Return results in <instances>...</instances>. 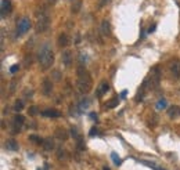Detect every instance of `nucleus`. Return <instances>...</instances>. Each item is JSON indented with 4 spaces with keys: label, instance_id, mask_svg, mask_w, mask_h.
I'll return each mask as SVG.
<instances>
[{
    "label": "nucleus",
    "instance_id": "1",
    "mask_svg": "<svg viewBox=\"0 0 180 170\" xmlns=\"http://www.w3.org/2000/svg\"><path fill=\"white\" fill-rule=\"evenodd\" d=\"M76 86H78L79 91L83 93V94H86V93H89L92 90V86H93L92 76L89 75V72L83 66L78 68V83H76Z\"/></svg>",
    "mask_w": 180,
    "mask_h": 170
},
{
    "label": "nucleus",
    "instance_id": "2",
    "mask_svg": "<svg viewBox=\"0 0 180 170\" xmlns=\"http://www.w3.org/2000/svg\"><path fill=\"white\" fill-rule=\"evenodd\" d=\"M38 58H39L40 66H42L44 71L49 69L50 66L53 65V62H54V56H53V51H51V49H50L49 44L42 46V49L39 50V56H38Z\"/></svg>",
    "mask_w": 180,
    "mask_h": 170
},
{
    "label": "nucleus",
    "instance_id": "3",
    "mask_svg": "<svg viewBox=\"0 0 180 170\" xmlns=\"http://www.w3.org/2000/svg\"><path fill=\"white\" fill-rule=\"evenodd\" d=\"M50 26V18L49 15L46 14H40V15H38V22H36V30L39 33L42 32H46L47 29H49Z\"/></svg>",
    "mask_w": 180,
    "mask_h": 170
},
{
    "label": "nucleus",
    "instance_id": "4",
    "mask_svg": "<svg viewBox=\"0 0 180 170\" xmlns=\"http://www.w3.org/2000/svg\"><path fill=\"white\" fill-rule=\"evenodd\" d=\"M31 26H32V24H31L29 18H26V17L21 18V20L18 21V24H17V36L25 35V33L31 29Z\"/></svg>",
    "mask_w": 180,
    "mask_h": 170
},
{
    "label": "nucleus",
    "instance_id": "5",
    "mask_svg": "<svg viewBox=\"0 0 180 170\" xmlns=\"http://www.w3.org/2000/svg\"><path fill=\"white\" fill-rule=\"evenodd\" d=\"M159 80H161L159 71H158V68L155 66V68L151 71V73H150V82H147V80H146V82L150 83L151 87H158V85H159Z\"/></svg>",
    "mask_w": 180,
    "mask_h": 170
},
{
    "label": "nucleus",
    "instance_id": "6",
    "mask_svg": "<svg viewBox=\"0 0 180 170\" xmlns=\"http://www.w3.org/2000/svg\"><path fill=\"white\" fill-rule=\"evenodd\" d=\"M169 69H170V73L173 75V78H176V79L180 78V61L173 59L169 64Z\"/></svg>",
    "mask_w": 180,
    "mask_h": 170
},
{
    "label": "nucleus",
    "instance_id": "7",
    "mask_svg": "<svg viewBox=\"0 0 180 170\" xmlns=\"http://www.w3.org/2000/svg\"><path fill=\"white\" fill-rule=\"evenodd\" d=\"M40 115L44 116V118H60L61 112L57 111V109H44V111L40 112Z\"/></svg>",
    "mask_w": 180,
    "mask_h": 170
},
{
    "label": "nucleus",
    "instance_id": "8",
    "mask_svg": "<svg viewBox=\"0 0 180 170\" xmlns=\"http://www.w3.org/2000/svg\"><path fill=\"white\" fill-rule=\"evenodd\" d=\"M0 8H2V17H6L11 11V8H13L11 7V0H2Z\"/></svg>",
    "mask_w": 180,
    "mask_h": 170
},
{
    "label": "nucleus",
    "instance_id": "9",
    "mask_svg": "<svg viewBox=\"0 0 180 170\" xmlns=\"http://www.w3.org/2000/svg\"><path fill=\"white\" fill-rule=\"evenodd\" d=\"M53 90V83L50 79H44L42 83V91L44 95H50V93H51Z\"/></svg>",
    "mask_w": 180,
    "mask_h": 170
},
{
    "label": "nucleus",
    "instance_id": "10",
    "mask_svg": "<svg viewBox=\"0 0 180 170\" xmlns=\"http://www.w3.org/2000/svg\"><path fill=\"white\" fill-rule=\"evenodd\" d=\"M100 30H101L103 36H110V35H111V26H110V22H108L107 20H104V21L101 22Z\"/></svg>",
    "mask_w": 180,
    "mask_h": 170
},
{
    "label": "nucleus",
    "instance_id": "11",
    "mask_svg": "<svg viewBox=\"0 0 180 170\" xmlns=\"http://www.w3.org/2000/svg\"><path fill=\"white\" fill-rule=\"evenodd\" d=\"M108 90H110V85H108V82H103L101 85L98 86V88H97V97L101 98L103 95L108 91Z\"/></svg>",
    "mask_w": 180,
    "mask_h": 170
},
{
    "label": "nucleus",
    "instance_id": "12",
    "mask_svg": "<svg viewBox=\"0 0 180 170\" xmlns=\"http://www.w3.org/2000/svg\"><path fill=\"white\" fill-rule=\"evenodd\" d=\"M168 115H169L170 119L179 118V116H180V107H177V105H173V107H170V108L168 109Z\"/></svg>",
    "mask_w": 180,
    "mask_h": 170
},
{
    "label": "nucleus",
    "instance_id": "13",
    "mask_svg": "<svg viewBox=\"0 0 180 170\" xmlns=\"http://www.w3.org/2000/svg\"><path fill=\"white\" fill-rule=\"evenodd\" d=\"M62 62H64V65L69 66L72 64V54L69 50H65V51H62Z\"/></svg>",
    "mask_w": 180,
    "mask_h": 170
},
{
    "label": "nucleus",
    "instance_id": "14",
    "mask_svg": "<svg viewBox=\"0 0 180 170\" xmlns=\"http://www.w3.org/2000/svg\"><path fill=\"white\" fill-rule=\"evenodd\" d=\"M24 122H25V118H24L22 115H15L14 116V126H15V129H17V131H20V129H21V126L24 124Z\"/></svg>",
    "mask_w": 180,
    "mask_h": 170
},
{
    "label": "nucleus",
    "instance_id": "15",
    "mask_svg": "<svg viewBox=\"0 0 180 170\" xmlns=\"http://www.w3.org/2000/svg\"><path fill=\"white\" fill-rule=\"evenodd\" d=\"M58 44L61 47H67L69 44V37L67 36L65 33H61L60 35V37H58Z\"/></svg>",
    "mask_w": 180,
    "mask_h": 170
},
{
    "label": "nucleus",
    "instance_id": "16",
    "mask_svg": "<svg viewBox=\"0 0 180 170\" xmlns=\"http://www.w3.org/2000/svg\"><path fill=\"white\" fill-rule=\"evenodd\" d=\"M6 148L7 149H10V151H17L18 149V143H17L15 140H7L6 141Z\"/></svg>",
    "mask_w": 180,
    "mask_h": 170
},
{
    "label": "nucleus",
    "instance_id": "17",
    "mask_svg": "<svg viewBox=\"0 0 180 170\" xmlns=\"http://www.w3.org/2000/svg\"><path fill=\"white\" fill-rule=\"evenodd\" d=\"M57 138H60V140H67L68 138V133H67V130H64V129H57L56 130V134H54Z\"/></svg>",
    "mask_w": 180,
    "mask_h": 170
},
{
    "label": "nucleus",
    "instance_id": "18",
    "mask_svg": "<svg viewBox=\"0 0 180 170\" xmlns=\"http://www.w3.org/2000/svg\"><path fill=\"white\" fill-rule=\"evenodd\" d=\"M42 145H43V148H44L46 151H50V149H53V148H54V143H53V140L50 137L44 138Z\"/></svg>",
    "mask_w": 180,
    "mask_h": 170
},
{
    "label": "nucleus",
    "instance_id": "19",
    "mask_svg": "<svg viewBox=\"0 0 180 170\" xmlns=\"http://www.w3.org/2000/svg\"><path fill=\"white\" fill-rule=\"evenodd\" d=\"M118 102H119V98H118V97L111 98V100L107 102V108H110V109H111V108H115V107L118 105Z\"/></svg>",
    "mask_w": 180,
    "mask_h": 170
},
{
    "label": "nucleus",
    "instance_id": "20",
    "mask_svg": "<svg viewBox=\"0 0 180 170\" xmlns=\"http://www.w3.org/2000/svg\"><path fill=\"white\" fill-rule=\"evenodd\" d=\"M166 100H164V98H162V100H158V102H157V109H165L166 108Z\"/></svg>",
    "mask_w": 180,
    "mask_h": 170
},
{
    "label": "nucleus",
    "instance_id": "21",
    "mask_svg": "<svg viewBox=\"0 0 180 170\" xmlns=\"http://www.w3.org/2000/svg\"><path fill=\"white\" fill-rule=\"evenodd\" d=\"M29 140L31 141H33V143H36V144H43V138H40L39 136H35V134H33V136H29Z\"/></svg>",
    "mask_w": 180,
    "mask_h": 170
},
{
    "label": "nucleus",
    "instance_id": "22",
    "mask_svg": "<svg viewBox=\"0 0 180 170\" xmlns=\"http://www.w3.org/2000/svg\"><path fill=\"white\" fill-rule=\"evenodd\" d=\"M24 108V104L21 101H15V105H14V111L15 112H20L21 109Z\"/></svg>",
    "mask_w": 180,
    "mask_h": 170
},
{
    "label": "nucleus",
    "instance_id": "23",
    "mask_svg": "<svg viewBox=\"0 0 180 170\" xmlns=\"http://www.w3.org/2000/svg\"><path fill=\"white\" fill-rule=\"evenodd\" d=\"M111 156H112V160H114V163L116 165V166H118V165H121V159H119V156L115 154V152H112Z\"/></svg>",
    "mask_w": 180,
    "mask_h": 170
},
{
    "label": "nucleus",
    "instance_id": "24",
    "mask_svg": "<svg viewBox=\"0 0 180 170\" xmlns=\"http://www.w3.org/2000/svg\"><path fill=\"white\" fill-rule=\"evenodd\" d=\"M80 6H82V2H78V3H75V6H72V11H74V13H78L79 8H80Z\"/></svg>",
    "mask_w": 180,
    "mask_h": 170
},
{
    "label": "nucleus",
    "instance_id": "25",
    "mask_svg": "<svg viewBox=\"0 0 180 170\" xmlns=\"http://www.w3.org/2000/svg\"><path fill=\"white\" fill-rule=\"evenodd\" d=\"M108 2H110V0H98L97 7H98V8H103V7H104L105 4H108Z\"/></svg>",
    "mask_w": 180,
    "mask_h": 170
},
{
    "label": "nucleus",
    "instance_id": "26",
    "mask_svg": "<svg viewBox=\"0 0 180 170\" xmlns=\"http://www.w3.org/2000/svg\"><path fill=\"white\" fill-rule=\"evenodd\" d=\"M18 69H20V65H18V64H14V65H11L10 72H11V73H15Z\"/></svg>",
    "mask_w": 180,
    "mask_h": 170
},
{
    "label": "nucleus",
    "instance_id": "27",
    "mask_svg": "<svg viewBox=\"0 0 180 170\" xmlns=\"http://www.w3.org/2000/svg\"><path fill=\"white\" fill-rule=\"evenodd\" d=\"M28 112H29V115H33V116H35V115H38V112H39V111H38V108H36V107H31Z\"/></svg>",
    "mask_w": 180,
    "mask_h": 170
},
{
    "label": "nucleus",
    "instance_id": "28",
    "mask_svg": "<svg viewBox=\"0 0 180 170\" xmlns=\"http://www.w3.org/2000/svg\"><path fill=\"white\" fill-rule=\"evenodd\" d=\"M71 133H72V136H74V137H75V138H78V140H79V133H78V129H76V127H72V129H71Z\"/></svg>",
    "mask_w": 180,
    "mask_h": 170
},
{
    "label": "nucleus",
    "instance_id": "29",
    "mask_svg": "<svg viewBox=\"0 0 180 170\" xmlns=\"http://www.w3.org/2000/svg\"><path fill=\"white\" fill-rule=\"evenodd\" d=\"M87 102H89L87 100H83V101L80 102V108H82V109H83V108H87V105H89Z\"/></svg>",
    "mask_w": 180,
    "mask_h": 170
},
{
    "label": "nucleus",
    "instance_id": "30",
    "mask_svg": "<svg viewBox=\"0 0 180 170\" xmlns=\"http://www.w3.org/2000/svg\"><path fill=\"white\" fill-rule=\"evenodd\" d=\"M98 133H100V131H98L96 127H93L92 130H90V136H94V134H98Z\"/></svg>",
    "mask_w": 180,
    "mask_h": 170
},
{
    "label": "nucleus",
    "instance_id": "31",
    "mask_svg": "<svg viewBox=\"0 0 180 170\" xmlns=\"http://www.w3.org/2000/svg\"><path fill=\"white\" fill-rule=\"evenodd\" d=\"M154 30H155V25H152V26H151V28H150V29H148V32H154Z\"/></svg>",
    "mask_w": 180,
    "mask_h": 170
},
{
    "label": "nucleus",
    "instance_id": "32",
    "mask_svg": "<svg viewBox=\"0 0 180 170\" xmlns=\"http://www.w3.org/2000/svg\"><path fill=\"white\" fill-rule=\"evenodd\" d=\"M90 118H92V119H96V120H97V115H96V114H90Z\"/></svg>",
    "mask_w": 180,
    "mask_h": 170
},
{
    "label": "nucleus",
    "instance_id": "33",
    "mask_svg": "<svg viewBox=\"0 0 180 170\" xmlns=\"http://www.w3.org/2000/svg\"><path fill=\"white\" fill-rule=\"evenodd\" d=\"M126 94H128V91H126V90H123V91H122V94H121V97H122V98L126 97Z\"/></svg>",
    "mask_w": 180,
    "mask_h": 170
},
{
    "label": "nucleus",
    "instance_id": "34",
    "mask_svg": "<svg viewBox=\"0 0 180 170\" xmlns=\"http://www.w3.org/2000/svg\"><path fill=\"white\" fill-rule=\"evenodd\" d=\"M103 170H110V169H108V167H104V169H103Z\"/></svg>",
    "mask_w": 180,
    "mask_h": 170
}]
</instances>
